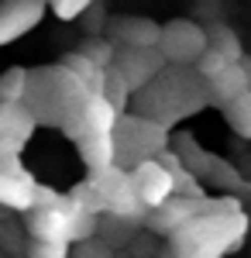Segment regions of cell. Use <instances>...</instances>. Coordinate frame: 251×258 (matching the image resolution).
I'll return each mask as SVG.
<instances>
[{
    "instance_id": "cell-1",
    "label": "cell",
    "mask_w": 251,
    "mask_h": 258,
    "mask_svg": "<svg viewBox=\"0 0 251 258\" xmlns=\"http://www.w3.org/2000/svg\"><path fill=\"white\" fill-rule=\"evenodd\" d=\"M248 217L237 200H203V210L172 231L175 258H224L241 248Z\"/></svg>"
},
{
    "instance_id": "cell-2",
    "label": "cell",
    "mask_w": 251,
    "mask_h": 258,
    "mask_svg": "<svg viewBox=\"0 0 251 258\" xmlns=\"http://www.w3.org/2000/svg\"><path fill=\"white\" fill-rule=\"evenodd\" d=\"M169 145V124H162V120L155 117H131V114H124V117H117V127H114V148L117 155H135V165L145 159H155L162 148ZM131 165V169H135Z\"/></svg>"
},
{
    "instance_id": "cell-3",
    "label": "cell",
    "mask_w": 251,
    "mask_h": 258,
    "mask_svg": "<svg viewBox=\"0 0 251 258\" xmlns=\"http://www.w3.org/2000/svg\"><path fill=\"white\" fill-rule=\"evenodd\" d=\"M90 182H93V189L103 197V207H107L110 217H124V220H135V224H145L148 207L135 193V182H131V172L128 169H120V165L93 169L90 172Z\"/></svg>"
},
{
    "instance_id": "cell-4",
    "label": "cell",
    "mask_w": 251,
    "mask_h": 258,
    "mask_svg": "<svg viewBox=\"0 0 251 258\" xmlns=\"http://www.w3.org/2000/svg\"><path fill=\"white\" fill-rule=\"evenodd\" d=\"M207 48H210V38L196 21H169L158 31V52H162V59L175 62V66L196 62Z\"/></svg>"
},
{
    "instance_id": "cell-5",
    "label": "cell",
    "mask_w": 251,
    "mask_h": 258,
    "mask_svg": "<svg viewBox=\"0 0 251 258\" xmlns=\"http://www.w3.org/2000/svg\"><path fill=\"white\" fill-rule=\"evenodd\" d=\"M35 176L21 165V155H0V207L31 210L35 207Z\"/></svg>"
},
{
    "instance_id": "cell-6",
    "label": "cell",
    "mask_w": 251,
    "mask_h": 258,
    "mask_svg": "<svg viewBox=\"0 0 251 258\" xmlns=\"http://www.w3.org/2000/svg\"><path fill=\"white\" fill-rule=\"evenodd\" d=\"M35 127H38V117L24 103L0 100V155H21Z\"/></svg>"
},
{
    "instance_id": "cell-7",
    "label": "cell",
    "mask_w": 251,
    "mask_h": 258,
    "mask_svg": "<svg viewBox=\"0 0 251 258\" xmlns=\"http://www.w3.org/2000/svg\"><path fill=\"white\" fill-rule=\"evenodd\" d=\"M131 182H135V193L141 197V203L152 210L158 203H165V200L175 193L172 186V172L162 165L158 159H145L138 162L135 169H131Z\"/></svg>"
},
{
    "instance_id": "cell-8",
    "label": "cell",
    "mask_w": 251,
    "mask_h": 258,
    "mask_svg": "<svg viewBox=\"0 0 251 258\" xmlns=\"http://www.w3.org/2000/svg\"><path fill=\"white\" fill-rule=\"evenodd\" d=\"M162 52L158 48H124L120 55H117V76L128 83V90H141V86H148V83L162 73Z\"/></svg>"
},
{
    "instance_id": "cell-9",
    "label": "cell",
    "mask_w": 251,
    "mask_h": 258,
    "mask_svg": "<svg viewBox=\"0 0 251 258\" xmlns=\"http://www.w3.org/2000/svg\"><path fill=\"white\" fill-rule=\"evenodd\" d=\"M203 200H207V197H203ZM203 200H190V197L172 193L165 203H158V207H152V210H148L145 224L152 227L155 234H172V231H179V227H182L190 217H196V214L203 210Z\"/></svg>"
},
{
    "instance_id": "cell-10",
    "label": "cell",
    "mask_w": 251,
    "mask_h": 258,
    "mask_svg": "<svg viewBox=\"0 0 251 258\" xmlns=\"http://www.w3.org/2000/svg\"><path fill=\"white\" fill-rule=\"evenodd\" d=\"M45 14V0H7L0 7V45L31 31Z\"/></svg>"
},
{
    "instance_id": "cell-11",
    "label": "cell",
    "mask_w": 251,
    "mask_h": 258,
    "mask_svg": "<svg viewBox=\"0 0 251 258\" xmlns=\"http://www.w3.org/2000/svg\"><path fill=\"white\" fill-rule=\"evenodd\" d=\"M69 210H73V200L69 207H35L28 210L24 231L31 234V241H69Z\"/></svg>"
},
{
    "instance_id": "cell-12",
    "label": "cell",
    "mask_w": 251,
    "mask_h": 258,
    "mask_svg": "<svg viewBox=\"0 0 251 258\" xmlns=\"http://www.w3.org/2000/svg\"><path fill=\"white\" fill-rule=\"evenodd\" d=\"M248 90H251V76H248V66H241V62H227L213 80H207V93L217 103H227V100L241 97Z\"/></svg>"
},
{
    "instance_id": "cell-13",
    "label": "cell",
    "mask_w": 251,
    "mask_h": 258,
    "mask_svg": "<svg viewBox=\"0 0 251 258\" xmlns=\"http://www.w3.org/2000/svg\"><path fill=\"white\" fill-rule=\"evenodd\" d=\"M158 24L145 18H124L117 24V41L128 48H158Z\"/></svg>"
},
{
    "instance_id": "cell-14",
    "label": "cell",
    "mask_w": 251,
    "mask_h": 258,
    "mask_svg": "<svg viewBox=\"0 0 251 258\" xmlns=\"http://www.w3.org/2000/svg\"><path fill=\"white\" fill-rule=\"evenodd\" d=\"M79 155L86 162V169L93 172V169H107V165H114V131L110 135H83L79 138Z\"/></svg>"
},
{
    "instance_id": "cell-15",
    "label": "cell",
    "mask_w": 251,
    "mask_h": 258,
    "mask_svg": "<svg viewBox=\"0 0 251 258\" xmlns=\"http://www.w3.org/2000/svg\"><path fill=\"white\" fill-rule=\"evenodd\" d=\"M175 155H179V162H182L193 176H200V179L207 176V169H210V162H213L210 152H203L190 135H179V138H175Z\"/></svg>"
},
{
    "instance_id": "cell-16",
    "label": "cell",
    "mask_w": 251,
    "mask_h": 258,
    "mask_svg": "<svg viewBox=\"0 0 251 258\" xmlns=\"http://www.w3.org/2000/svg\"><path fill=\"white\" fill-rule=\"evenodd\" d=\"M224 117H227V124L234 127L237 138H248L251 141V90L224 103Z\"/></svg>"
},
{
    "instance_id": "cell-17",
    "label": "cell",
    "mask_w": 251,
    "mask_h": 258,
    "mask_svg": "<svg viewBox=\"0 0 251 258\" xmlns=\"http://www.w3.org/2000/svg\"><path fill=\"white\" fill-rule=\"evenodd\" d=\"M28 83H31V76H28V69H21V66L0 73V100L21 103V100L28 97Z\"/></svg>"
},
{
    "instance_id": "cell-18",
    "label": "cell",
    "mask_w": 251,
    "mask_h": 258,
    "mask_svg": "<svg viewBox=\"0 0 251 258\" xmlns=\"http://www.w3.org/2000/svg\"><path fill=\"white\" fill-rule=\"evenodd\" d=\"M207 38H210V48H217L224 59L241 62V41H237V35H234L231 28H213Z\"/></svg>"
},
{
    "instance_id": "cell-19",
    "label": "cell",
    "mask_w": 251,
    "mask_h": 258,
    "mask_svg": "<svg viewBox=\"0 0 251 258\" xmlns=\"http://www.w3.org/2000/svg\"><path fill=\"white\" fill-rule=\"evenodd\" d=\"M69 200H73L76 207H83V210H90V214H107L103 197L93 189V182H90V179H86V182H79V186H73V189H69Z\"/></svg>"
},
{
    "instance_id": "cell-20",
    "label": "cell",
    "mask_w": 251,
    "mask_h": 258,
    "mask_svg": "<svg viewBox=\"0 0 251 258\" xmlns=\"http://www.w3.org/2000/svg\"><path fill=\"white\" fill-rule=\"evenodd\" d=\"M203 179H210V182H217V186H224V189H237L244 179H241V172L237 169H231L224 159H217L213 155V162H210V169H207V176Z\"/></svg>"
},
{
    "instance_id": "cell-21",
    "label": "cell",
    "mask_w": 251,
    "mask_h": 258,
    "mask_svg": "<svg viewBox=\"0 0 251 258\" xmlns=\"http://www.w3.org/2000/svg\"><path fill=\"white\" fill-rule=\"evenodd\" d=\"M83 55L93 62L97 69H110V62H114V45L103 41V38H90V41H83Z\"/></svg>"
},
{
    "instance_id": "cell-22",
    "label": "cell",
    "mask_w": 251,
    "mask_h": 258,
    "mask_svg": "<svg viewBox=\"0 0 251 258\" xmlns=\"http://www.w3.org/2000/svg\"><path fill=\"white\" fill-rule=\"evenodd\" d=\"M28 231L21 227H11L7 220H0V251H11V255H28V244L31 241H21Z\"/></svg>"
},
{
    "instance_id": "cell-23",
    "label": "cell",
    "mask_w": 251,
    "mask_h": 258,
    "mask_svg": "<svg viewBox=\"0 0 251 258\" xmlns=\"http://www.w3.org/2000/svg\"><path fill=\"white\" fill-rule=\"evenodd\" d=\"M24 258H69V241H31Z\"/></svg>"
},
{
    "instance_id": "cell-24",
    "label": "cell",
    "mask_w": 251,
    "mask_h": 258,
    "mask_svg": "<svg viewBox=\"0 0 251 258\" xmlns=\"http://www.w3.org/2000/svg\"><path fill=\"white\" fill-rule=\"evenodd\" d=\"M227 62H231V59H224L217 48H207V52L196 59V73H200V80L207 83V80H213V76H217V73L227 66Z\"/></svg>"
},
{
    "instance_id": "cell-25",
    "label": "cell",
    "mask_w": 251,
    "mask_h": 258,
    "mask_svg": "<svg viewBox=\"0 0 251 258\" xmlns=\"http://www.w3.org/2000/svg\"><path fill=\"white\" fill-rule=\"evenodd\" d=\"M97 0H52V11L58 21H76L79 14H86Z\"/></svg>"
},
{
    "instance_id": "cell-26",
    "label": "cell",
    "mask_w": 251,
    "mask_h": 258,
    "mask_svg": "<svg viewBox=\"0 0 251 258\" xmlns=\"http://www.w3.org/2000/svg\"><path fill=\"white\" fill-rule=\"evenodd\" d=\"M79 258H114V255H110L100 241L90 238V241H79Z\"/></svg>"
},
{
    "instance_id": "cell-27",
    "label": "cell",
    "mask_w": 251,
    "mask_h": 258,
    "mask_svg": "<svg viewBox=\"0 0 251 258\" xmlns=\"http://www.w3.org/2000/svg\"><path fill=\"white\" fill-rule=\"evenodd\" d=\"M0 258H11V255H0Z\"/></svg>"
},
{
    "instance_id": "cell-28",
    "label": "cell",
    "mask_w": 251,
    "mask_h": 258,
    "mask_svg": "<svg viewBox=\"0 0 251 258\" xmlns=\"http://www.w3.org/2000/svg\"><path fill=\"white\" fill-rule=\"evenodd\" d=\"M248 76H251V73H248Z\"/></svg>"
}]
</instances>
